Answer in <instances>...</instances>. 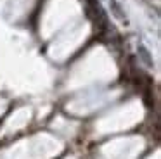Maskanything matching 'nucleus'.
<instances>
[{"label":"nucleus","instance_id":"obj_1","mask_svg":"<svg viewBox=\"0 0 161 159\" xmlns=\"http://www.w3.org/2000/svg\"><path fill=\"white\" fill-rule=\"evenodd\" d=\"M111 7H113V10H114V16L118 17V19H121V21H126V14H125V10L119 7V3L116 2V0H111Z\"/></svg>","mask_w":161,"mask_h":159},{"label":"nucleus","instance_id":"obj_2","mask_svg":"<svg viewBox=\"0 0 161 159\" xmlns=\"http://www.w3.org/2000/svg\"><path fill=\"white\" fill-rule=\"evenodd\" d=\"M139 52H140V57L144 59V62H146V66H153V59H151V55H149V52L146 50V48L140 45L139 47Z\"/></svg>","mask_w":161,"mask_h":159}]
</instances>
